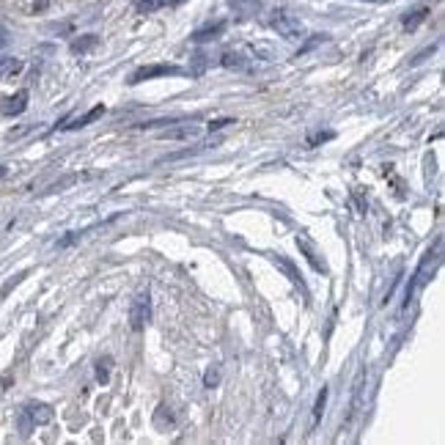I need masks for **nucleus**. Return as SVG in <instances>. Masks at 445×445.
I'll return each instance as SVG.
<instances>
[{"instance_id": "obj_3", "label": "nucleus", "mask_w": 445, "mask_h": 445, "mask_svg": "<svg viewBox=\"0 0 445 445\" xmlns=\"http://www.w3.org/2000/svg\"><path fill=\"white\" fill-rule=\"evenodd\" d=\"M151 319V294L149 292H140L133 300V308H130V327L135 333H140Z\"/></svg>"}, {"instance_id": "obj_13", "label": "nucleus", "mask_w": 445, "mask_h": 445, "mask_svg": "<svg viewBox=\"0 0 445 445\" xmlns=\"http://www.w3.org/2000/svg\"><path fill=\"white\" fill-rule=\"evenodd\" d=\"M426 17H429V8H415L412 14H404L401 25H404V31H415L421 22H426Z\"/></svg>"}, {"instance_id": "obj_11", "label": "nucleus", "mask_w": 445, "mask_h": 445, "mask_svg": "<svg viewBox=\"0 0 445 445\" xmlns=\"http://www.w3.org/2000/svg\"><path fill=\"white\" fill-rule=\"evenodd\" d=\"M297 248H300V253H303V256L308 259V264H311V267L316 269V272H322V275L327 272V264H324V262L319 259V253L313 250V248L308 245V242H306V239H300V236H297Z\"/></svg>"}, {"instance_id": "obj_15", "label": "nucleus", "mask_w": 445, "mask_h": 445, "mask_svg": "<svg viewBox=\"0 0 445 445\" xmlns=\"http://www.w3.org/2000/svg\"><path fill=\"white\" fill-rule=\"evenodd\" d=\"M96 45H99V36L96 33H86V36H80V39L72 42V52H91Z\"/></svg>"}, {"instance_id": "obj_20", "label": "nucleus", "mask_w": 445, "mask_h": 445, "mask_svg": "<svg viewBox=\"0 0 445 445\" xmlns=\"http://www.w3.org/2000/svg\"><path fill=\"white\" fill-rule=\"evenodd\" d=\"M324 407H327V388H322L319 399H316V407H313V421H319L324 415Z\"/></svg>"}, {"instance_id": "obj_9", "label": "nucleus", "mask_w": 445, "mask_h": 445, "mask_svg": "<svg viewBox=\"0 0 445 445\" xmlns=\"http://www.w3.org/2000/svg\"><path fill=\"white\" fill-rule=\"evenodd\" d=\"M25 69V63L14 55H0V80H11L14 75H20Z\"/></svg>"}, {"instance_id": "obj_17", "label": "nucleus", "mask_w": 445, "mask_h": 445, "mask_svg": "<svg viewBox=\"0 0 445 445\" xmlns=\"http://www.w3.org/2000/svg\"><path fill=\"white\" fill-rule=\"evenodd\" d=\"M137 14H154L160 8H165V0H133Z\"/></svg>"}, {"instance_id": "obj_7", "label": "nucleus", "mask_w": 445, "mask_h": 445, "mask_svg": "<svg viewBox=\"0 0 445 445\" xmlns=\"http://www.w3.org/2000/svg\"><path fill=\"white\" fill-rule=\"evenodd\" d=\"M272 264H275V267H278V269H283V272H286V278H289V280H292L294 286H300V289H303V294L308 297V289H306V280L300 278V272H297V267H294V264H292L289 259H283V256H272Z\"/></svg>"}, {"instance_id": "obj_6", "label": "nucleus", "mask_w": 445, "mask_h": 445, "mask_svg": "<svg viewBox=\"0 0 445 445\" xmlns=\"http://www.w3.org/2000/svg\"><path fill=\"white\" fill-rule=\"evenodd\" d=\"M222 31H225V20H218V22H209V25H204V28H198L195 33H193V42L195 45H204V42H215V39H220Z\"/></svg>"}, {"instance_id": "obj_10", "label": "nucleus", "mask_w": 445, "mask_h": 445, "mask_svg": "<svg viewBox=\"0 0 445 445\" xmlns=\"http://www.w3.org/2000/svg\"><path fill=\"white\" fill-rule=\"evenodd\" d=\"M201 130L198 127H193V124H181V127H174V130H165V133H160L163 140H193V137H198Z\"/></svg>"}, {"instance_id": "obj_24", "label": "nucleus", "mask_w": 445, "mask_h": 445, "mask_svg": "<svg viewBox=\"0 0 445 445\" xmlns=\"http://www.w3.org/2000/svg\"><path fill=\"white\" fill-rule=\"evenodd\" d=\"M228 124H234V119H215V121H209V133H218Z\"/></svg>"}, {"instance_id": "obj_18", "label": "nucleus", "mask_w": 445, "mask_h": 445, "mask_svg": "<svg viewBox=\"0 0 445 445\" xmlns=\"http://www.w3.org/2000/svg\"><path fill=\"white\" fill-rule=\"evenodd\" d=\"M220 63L225 66V69H245V58H242L239 52H234V50L222 52V55H220Z\"/></svg>"}, {"instance_id": "obj_2", "label": "nucleus", "mask_w": 445, "mask_h": 445, "mask_svg": "<svg viewBox=\"0 0 445 445\" xmlns=\"http://www.w3.org/2000/svg\"><path fill=\"white\" fill-rule=\"evenodd\" d=\"M179 75H184V69H181V66H174V63H151V66H140V69H135V75L130 77V83L137 86V83H143V80H154V77H179Z\"/></svg>"}, {"instance_id": "obj_22", "label": "nucleus", "mask_w": 445, "mask_h": 445, "mask_svg": "<svg viewBox=\"0 0 445 445\" xmlns=\"http://www.w3.org/2000/svg\"><path fill=\"white\" fill-rule=\"evenodd\" d=\"M322 42H327V36H324V33H322V36H313V39H308L306 45L300 47V52H297V55H306V52H311L313 47H316V45H322Z\"/></svg>"}, {"instance_id": "obj_26", "label": "nucleus", "mask_w": 445, "mask_h": 445, "mask_svg": "<svg viewBox=\"0 0 445 445\" xmlns=\"http://www.w3.org/2000/svg\"><path fill=\"white\" fill-rule=\"evenodd\" d=\"M6 42H8V31L0 25V47H6Z\"/></svg>"}, {"instance_id": "obj_12", "label": "nucleus", "mask_w": 445, "mask_h": 445, "mask_svg": "<svg viewBox=\"0 0 445 445\" xmlns=\"http://www.w3.org/2000/svg\"><path fill=\"white\" fill-rule=\"evenodd\" d=\"M102 113H105V105H96V107H91L86 116H80V119H75L72 124H66L63 130H83V127H89L91 121H96Z\"/></svg>"}, {"instance_id": "obj_25", "label": "nucleus", "mask_w": 445, "mask_h": 445, "mask_svg": "<svg viewBox=\"0 0 445 445\" xmlns=\"http://www.w3.org/2000/svg\"><path fill=\"white\" fill-rule=\"evenodd\" d=\"M77 239H80V234H69V236H63V239L58 242V248H69V245L77 242Z\"/></svg>"}, {"instance_id": "obj_19", "label": "nucleus", "mask_w": 445, "mask_h": 445, "mask_svg": "<svg viewBox=\"0 0 445 445\" xmlns=\"http://www.w3.org/2000/svg\"><path fill=\"white\" fill-rule=\"evenodd\" d=\"M110 357H102L99 363H96V379L102 382V385H107V379H110Z\"/></svg>"}, {"instance_id": "obj_27", "label": "nucleus", "mask_w": 445, "mask_h": 445, "mask_svg": "<svg viewBox=\"0 0 445 445\" xmlns=\"http://www.w3.org/2000/svg\"><path fill=\"white\" fill-rule=\"evenodd\" d=\"M179 3H184V0H165V6H179Z\"/></svg>"}, {"instance_id": "obj_21", "label": "nucleus", "mask_w": 445, "mask_h": 445, "mask_svg": "<svg viewBox=\"0 0 445 445\" xmlns=\"http://www.w3.org/2000/svg\"><path fill=\"white\" fill-rule=\"evenodd\" d=\"M204 385H206V388H218V385H220V368H209V371L204 374Z\"/></svg>"}, {"instance_id": "obj_5", "label": "nucleus", "mask_w": 445, "mask_h": 445, "mask_svg": "<svg viewBox=\"0 0 445 445\" xmlns=\"http://www.w3.org/2000/svg\"><path fill=\"white\" fill-rule=\"evenodd\" d=\"M25 107H28V91H17L14 96L3 99L0 113L3 116H20V113H25Z\"/></svg>"}, {"instance_id": "obj_23", "label": "nucleus", "mask_w": 445, "mask_h": 445, "mask_svg": "<svg viewBox=\"0 0 445 445\" xmlns=\"http://www.w3.org/2000/svg\"><path fill=\"white\" fill-rule=\"evenodd\" d=\"M335 133H319V135H311L308 137V146H319V143H324V140H333Z\"/></svg>"}, {"instance_id": "obj_29", "label": "nucleus", "mask_w": 445, "mask_h": 445, "mask_svg": "<svg viewBox=\"0 0 445 445\" xmlns=\"http://www.w3.org/2000/svg\"><path fill=\"white\" fill-rule=\"evenodd\" d=\"M3 174H6V168H0V176H3Z\"/></svg>"}, {"instance_id": "obj_4", "label": "nucleus", "mask_w": 445, "mask_h": 445, "mask_svg": "<svg viewBox=\"0 0 445 445\" xmlns=\"http://www.w3.org/2000/svg\"><path fill=\"white\" fill-rule=\"evenodd\" d=\"M272 28H275L283 39H297V36H303V22H300L297 17H292V14H286V11H278V14L272 17Z\"/></svg>"}, {"instance_id": "obj_28", "label": "nucleus", "mask_w": 445, "mask_h": 445, "mask_svg": "<svg viewBox=\"0 0 445 445\" xmlns=\"http://www.w3.org/2000/svg\"><path fill=\"white\" fill-rule=\"evenodd\" d=\"M365 3H382V0H365Z\"/></svg>"}, {"instance_id": "obj_14", "label": "nucleus", "mask_w": 445, "mask_h": 445, "mask_svg": "<svg viewBox=\"0 0 445 445\" xmlns=\"http://www.w3.org/2000/svg\"><path fill=\"white\" fill-rule=\"evenodd\" d=\"M363 382H365V368H360L355 377V396H352V415L360 412V407H363Z\"/></svg>"}, {"instance_id": "obj_8", "label": "nucleus", "mask_w": 445, "mask_h": 445, "mask_svg": "<svg viewBox=\"0 0 445 445\" xmlns=\"http://www.w3.org/2000/svg\"><path fill=\"white\" fill-rule=\"evenodd\" d=\"M25 412H28V415H31V421H33V423H39V426H42V423H50V421H52V415H55V412H52V407H50V404H42V401L28 404V407H25Z\"/></svg>"}, {"instance_id": "obj_16", "label": "nucleus", "mask_w": 445, "mask_h": 445, "mask_svg": "<svg viewBox=\"0 0 445 445\" xmlns=\"http://www.w3.org/2000/svg\"><path fill=\"white\" fill-rule=\"evenodd\" d=\"M154 426H157L160 432H168V426H174V415L168 412V407H165V404H160V407H157V415H154Z\"/></svg>"}, {"instance_id": "obj_1", "label": "nucleus", "mask_w": 445, "mask_h": 445, "mask_svg": "<svg viewBox=\"0 0 445 445\" xmlns=\"http://www.w3.org/2000/svg\"><path fill=\"white\" fill-rule=\"evenodd\" d=\"M440 250H443V242L437 239V245H435V250H429L426 256H423V262H421V267L415 269V275H412V280H409V286H407V294H404V306H409V300H412V294L418 292V289H423L429 280H432V275H435V269L440 264Z\"/></svg>"}]
</instances>
